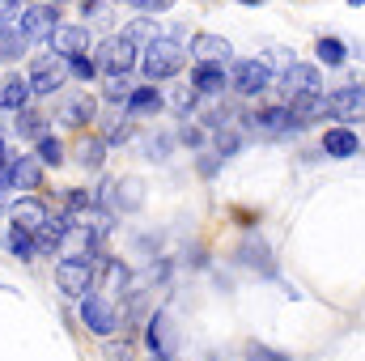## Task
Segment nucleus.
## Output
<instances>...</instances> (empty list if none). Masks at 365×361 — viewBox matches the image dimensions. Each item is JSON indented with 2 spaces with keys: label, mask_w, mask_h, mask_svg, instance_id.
<instances>
[{
  "label": "nucleus",
  "mask_w": 365,
  "mask_h": 361,
  "mask_svg": "<svg viewBox=\"0 0 365 361\" xmlns=\"http://www.w3.org/2000/svg\"><path fill=\"white\" fill-rule=\"evenodd\" d=\"M13 187H17V191H38V187H43V166H38V158H13Z\"/></svg>",
  "instance_id": "16"
},
{
  "label": "nucleus",
  "mask_w": 365,
  "mask_h": 361,
  "mask_svg": "<svg viewBox=\"0 0 365 361\" xmlns=\"http://www.w3.org/2000/svg\"><path fill=\"white\" fill-rule=\"evenodd\" d=\"M56 285H60V293H68V298H86L93 289V264L90 260L64 255V260L56 264Z\"/></svg>",
  "instance_id": "4"
},
{
  "label": "nucleus",
  "mask_w": 365,
  "mask_h": 361,
  "mask_svg": "<svg viewBox=\"0 0 365 361\" xmlns=\"http://www.w3.org/2000/svg\"><path fill=\"white\" fill-rule=\"evenodd\" d=\"M110 191H115V204H119V208H128V213L140 208V183L136 179H119Z\"/></svg>",
  "instance_id": "26"
},
{
  "label": "nucleus",
  "mask_w": 365,
  "mask_h": 361,
  "mask_svg": "<svg viewBox=\"0 0 365 361\" xmlns=\"http://www.w3.org/2000/svg\"><path fill=\"white\" fill-rule=\"evenodd\" d=\"M357 149H361V141L349 128H327V136H323V153L327 158H353Z\"/></svg>",
  "instance_id": "15"
},
{
  "label": "nucleus",
  "mask_w": 365,
  "mask_h": 361,
  "mask_svg": "<svg viewBox=\"0 0 365 361\" xmlns=\"http://www.w3.org/2000/svg\"><path fill=\"white\" fill-rule=\"evenodd\" d=\"M242 4H264V0H242Z\"/></svg>",
  "instance_id": "44"
},
{
  "label": "nucleus",
  "mask_w": 365,
  "mask_h": 361,
  "mask_svg": "<svg viewBox=\"0 0 365 361\" xmlns=\"http://www.w3.org/2000/svg\"><path fill=\"white\" fill-rule=\"evenodd\" d=\"M268 86H272V73H268L264 60H238L234 64V90L238 93L255 98V93H264Z\"/></svg>",
  "instance_id": "9"
},
{
  "label": "nucleus",
  "mask_w": 365,
  "mask_h": 361,
  "mask_svg": "<svg viewBox=\"0 0 365 361\" xmlns=\"http://www.w3.org/2000/svg\"><path fill=\"white\" fill-rule=\"evenodd\" d=\"M272 68H280V73H289L293 68V60H289V51L284 47H268V73Z\"/></svg>",
  "instance_id": "36"
},
{
  "label": "nucleus",
  "mask_w": 365,
  "mask_h": 361,
  "mask_svg": "<svg viewBox=\"0 0 365 361\" xmlns=\"http://www.w3.org/2000/svg\"><path fill=\"white\" fill-rule=\"evenodd\" d=\"M191 86L204 93H221L225 90V64H195L191 68Z\"/></svg>",
  "instance_id": "18"
},
{
  "label": "nucleus",
  "mask_w": 365,
  "mask_h": 361,
  "mask_svg": "<svg viewBox=\"0 0 365 361\" xmlns=\"http://www.w3.org/2000/svg\"><path fill=\"white\" fill-rule=\"evenodd\" d=\"M47 217H51V208H47L38 195H21V200L9 204V221L21 225V230H30V234H38V230L47 225Z\"/></svg>",
  "instance_id": "8"
},
{
  "label": "nucleus",
  "mask_w": 365,
  "mask_h": 361,
  "mask_svg": "<svg viewBox=\"0 0 365 361\" xmlns=\"http://www.w3.org/2000/svg\"><path fill=\"white\" fill-rule=\"evenodd\" d=\"M4 158H9V153H4V141H0V162H4Z\"/></svg>",
  "instance_id": "43"
},
{
  "label": "nucleus",
  "mask_w": 365,
  "mask_h": 361,
  "mask_svg": "<svg viewBox=\"0 0 365 361\" xmlns=\"http://www.w3.org/2000/svg\"><path fill=\"white\" fill-rule=\"evenodd\" d=\"M93 200H90V191H81V187H73L68 191V213H86Z\"/></svg>",
  "instance_id": "37"
},
{
  "label": "nucleus",
  "mask_w": 365,
  "mask_h": 361,
  "mask_svg": "<svg viewBox=\"0 0 365 361\" xmlns=\"http://www.w3.org/2000/svg\"><path fill=\"white\" fill-rule=\"evenodd\" d=\"M110 361H132V345H110Z\"/></svg>",
  "instance_id": "41"
},
{
  "label": "nucleus",
  "mask_w": 365,
  "mask_h": 361,
  "mask_svg": "<svg viewBox=\"0 0 365 361\" xmlns=\"http://www.w3.org/2000/svg\"><path fill=\"white\" fill-rule=\"evenodd\" d=\"M132 90H136V86H132L128 77H110V81H106V102H128Z\"/></svg>",
  "instance_id": "35"
},
{
  "label": "nucleus",
  "mask_w": 365,
  "mask_h": 361,
  "mask_svg": "<svg viewBox=\"0 0 365 361\" xmlns=\"http://www.w3.org/2000/svg\"><path fill=\"white\" fill-rule=\"evenodd\" d=\"M110 225H115V217H110L106 208H98V204H90V208L81 213V230L90 234L93 243H102V238L110 234Z\"/></svg>",
  "instance_id": "20"
},
{
  "label": "nucleus",
  "mask_w": 365,
  "mask_h": 361,
  "mask_svg": "<svg viewBox=\"0 0 365 361\" xmlns=\"http://www.w3.org/2000/svg\"><path fill=\"white\" fill-rule=\"evenodd\" d=\"M26 51V39L17 30H0V60H17Z\"/></svg>",
  "instance_id": "30"
},
{
  "label": "nucleus",
  "mask_w": 365,
  "mask_h": 361,
  "mask_svg": "<svg viewBox=\"0 0 365 361\" xmlns=\"http://www.w3.org/2000/svg\"><path fill=\"white\" fill-rule=\"evenodd\" d=\"M264 132H276V136H284V132H293L297 128V119H293V111L289 106H268V111H259V119H255Z\"/></svg>",
  "instance_id": "19"
},
{
  "label": "nucleus",
  "mask_w": 365,
  "mask_h": 361,
  "mask_svg": "<svg viewBox=\"0 0 365 361\" xmlns=\"http://www.w3.org/2000/svg\"><path fill=\"white\" fill-rule=\"evenodd\" d=\"M43 123H47V119H38L34 111H17V119H13V132H17L21 141H38V136H47V132H43Z\"/></svg>",
  "instance_id": "24"
},
{
  "label": "nucleus",
  "mask_w": 365,
  "mask_h": 361,
  "mask_svg": "<svg viewBox=\"0 0 365 361\" xmlns=\"http://www.w3.org/2000/svg\"><path fill=\"white\" fill-rule=\"evenodd\" d=\"M179 136L187 141V145H200V141H204V136H200V128H182Z\"/></svg>",
  "instance_id": "42"
},
{
  "label": "nucleus",
  "mask_w": 365,
  "mask_h": 361,
  "mask_svg": "<svg viewBox=\"0 0 365 361\" xmlns=\"http://www.w3.org/2000/svg\"><path fill=\"white\" fill-rule=\"evenodd\" d=\"M247 357H251V361H289L284 353H276V349H264V345H251V349H247Z\"/></svg>",
  "instance_id": "38"
},
{
  "label": "nucleus",
  "mask_w": 365,
  "mask_h": 361,
  "mask_svg": "<svg viewBox=\"0 0 365 361\" xmlns=\"http://www.w3.org/2000/svg\"><path fill=\"white\" fill-rule=\"evenodd\" d=\"M93 119V98L90 93H77V98H68L64 106H60V123H68V128H86Z\"/></svg>",
  "instance_id": "17"
},
{
  "label": "nucleus",
  "mask_w": 365,
  "mask_h": 361,
  "mask_svg": "<svg viewBox=\"0 0 365 361\" xmlns=\"http://www.w3.org/2000/svg\"><path fill=\"white\" fill-rule=\"evenodd\" d=\"M30 93H38V98H51L56 90H64V81H68V64L60 60V56H34V64H30Z\"/></svg>",
  "instance_id": "3"
},
{
  "label": "nucleus",
  "mask_w": 365,
  "mask_h": 361,
  "mask_svg": "<svg viewBox=\"0 0 365 361\" xmlns=\"http://www.w3.org/2000/svg\"><path fill=\"white\" fill-rule=\"evenodd\" d=\"M128 136H132V128H128V119H115V128L106 132V141H110V145H119V141H128Z\"/></svg>",
  "instance_id": "39"
},
{
  "label": "nucleus",
  "mask_w": 365,
  "mask_h": 361,
  "mask_svg": "<svg viewBox=\"0 0 365 361\" xmlns=\"http://www.w3.org/2000/svg\"><path fill=\"white\" fill-rule=\"evenodd\" d=\"M145 340H149L153 357H170V353H175V332H170L166 315H153V319H149V332H145Z\"/></svg>",
  "instance_id": "13"
},
{
  "label": "nucleus",
  "mask_w": 365,
  "mask_h": 361,
  "mask_svg": "<svg viewBox=\"0 0 365 361\" xmlns=\"http://www.w3.org/2000/svg\"><path fill=\"white\" fill-rule=\"evenodd\" d=\"M284 93H289V98L323 93V77H319V68H310V64H293V68L284 73Z\"/></svg>",
  "instance_id": "12"
},
{
  "label": "nucleus",
  "mask_w": 365,
  "mask_h": 361,
  "mask_svg": "<svg viewBox=\"0 0 365 361\" xmlns=\"http://www.w3.org/2000/svg\"><path fill=\"white\" fill-rule=\"evenodd\" d=\"M191 56H195V64H230L234 47L221 34H195L191 39Z\"/></svg>",
  "instance_id": "10"
},
{
  "label": "nucleus",
  "mask_w": 365,
  "mask_h": 361,
  "mask_svg": "<svg viewBox=\"0 0 365 361\" xmlns=\"http://www.w3.org/2000/svg\"><path fill=\"white\" fill-rule=\"evenodd\" d=\"M64 64H68V77H81V81H93V77H98L93 60H86V56H73V60H64Z\"/></svg>",
  "instance_id": "34"
},
{
  "label": "nucleus",
  "mask_w": 365,
  "mask_h": 361,
  "mask_svg": "<svg viewBox=\"0 0 365 361\" xmlns=\"http://www.w3.org/2000/svg\"><path fill=\"white\" fill-rule=\"evenodd\" d=\"M128 111H158L162 106V93L153 90V86H145V90H132L128 93V102H123Z\"/></svg>",
  "instance_id": "29"
},
{
  "label": "nucleus",
  "mask_w": 365,
  "mask_h": 361,
  "mask_svg": "<svg viewBox=\"0 0 365 361\" xmlns=\"http://www.w3.org/2000/svg\"><path fill=\"white\" fill-rule=\"evenodd\" d=\"M123 285H128V268H123V260H106V264H102V285H98V293L110 302Z\"/></svg>",
  "instance_id": "22"
},
{
  "label": "nucleus",
  "mask_w": 365,
  "mask_h": 361,
  "mask_svg": "<svg viewBox=\"0 0 365 361\" xmlns=\"http://www.w3.org/2000/svg\"><path fill=\"white\" fill-rule=\"evenodd\" d=\"M242 255H247V264H251V268L272 272V264H268V247H264V243H255V238H251V243L242 247Z\"/></svg>",
  "instance_id": "32"
},
{
  "label": "nucleus",
  "mask_w": 365,
  "mask_h": 361,
  "mask_svg": "<svg viewBox=\"0 0 365 361\" xmlns=\"http://www.w3.org/2000/svg\"><path fill=\"white\" fill-rule=\"evenodd\" d=\"M136 64H140V47H136V39H128V34L106 39V43L98 47V60H93V68L106 73V81H110V77H128Z\"/></svg>",
  "instance_id": "1"
},
{
  "label": "nucleus",
  "mask_w": 365,
  "mask_h": 361,
  "mask_svg": "<svg viewBox=\"0 0 365 361\" xmlns=\"http://www.w3.org/2000/svg\"><path fill=\"white\" fill-rule=\"evenodd\" d=\"M153 361H175V357H153Z\"/></svg>",
  "instance_id": "45"
},
{
  "label": "nucleus",
  "mask_w": 365,
  "mask_h": 361,
  "mask_svg": "<svg viewBox=\"0 0 365 361\" xmlns=\"http://www.w3.org/2000/svg\"><path fill=\"white\" fill-rule=\"evenodd\" d=\"M4 243H9V251H13L17 260H34V234H30V230H21V225H9Z\"/></svg>",
  "instance_id": "23"
},
{
  "label": "nucleus",
  "mask_w": 365,
  "mask_h": 361,
  "mask_svg": "<svg viewBox=\"0 0 365 361\" xmlns=\"http://www.w3.org/2000/svg\"><path fill=\"white\" fill-rule=\"evenodd\" d=\"M353 4H365V0H353Z\"/></svg>",
  "instance_id": "47"
},
{
  "label": "nucleus",
  "mask_w": 365,
  "mask_h": 361,
  "mask_svg": "<svg viewBox=\"0 0 365 361\" xmlns=\"http://www.w3.org/2000/svg\"><path fill=\"white\" fill-rule=\"evenodd\" d=\"M314 56H319V64L340 68V64H344V43H340V39H323V43L314 47Z\"/></svg>",
  "instance_id": "28"
},
{
  "label": "nucleus",
  "mask_w": 365,
  "mask_h": 361,
  "mask_svg": "<svg viewBox=\"0 0 365 361\" xmlns=\"http://www.w3.org/2000/svg\"><path fill=\"white\" fill-rule=\"evenodd\" d=\"M26 102H30V81L26 77H4L0 81V111H26Z\"/></svg>",
  "instance_id": "14"
},
{
  "label": "nucleus",
  "mask_w": 365,
  "mask_h": 361,
  "mask_svg": "<svg viewBox=\"0 0 365 361\" xmlns=\"http://www.w3.org/2000/svg\"><path fill=\"white\" fill-rule=\"evenodd\" d=\"M56 21H60V9H56V4H30V9L21 13V21H17V34H21L26 43H43V39H51Z\"/></svg>",
  "instance_id": "6"
},
{
  "label": "nucleus",
  "mask_w": 365,
  "mask_h": 361,
  "mask_svg": "<svg viewBox=\"0 0 365 361\" xmlns=\"http://www.w3.org/2000/svg\"><path fill=\"white\" fill-rule=\"evenodd\" d=\"M51 4H56V9H60V4H64V0H51Z\"/></svg>",
  "instance_id": "46"
},
{
  "label": "nucleus",
  "mask_w": 365,
  "mask_h": 361,
  "mask_svg": "<svg viewBox=\"0 0 365 361\" xmlns=\"http://www.w3.org/2000/svg\"><path fill=\"white\" fill-rule=\"evenodd\" d=\"M327 115H336V119H361L365 115V90L344 86V90L327 93Z\"/></svg>",
  "instance_id": "11"
},
{
  "label": "nucleus",
  "mask_w": 365,
  "mask_h": 361,
  "mask_svg": "<svg viewBox=\"0 0 365 361\" xmlns=\"http://www.w3.org/2000/svg\"><path fill=\"white\" fill-rule=\"evenodd\" d=\"M81 323L90 327L93 336H115L119 332V315H115V306L102 293H86L81 298Z\"/></svg>",
  "instance_id": "5"
},
{
  "label": "nucleus",
  "mask_w": 365,
  "mask_h": 361,
  "mask_svg": "<svg viewBox=\"0 0 365 361\" xmlns=\"http://www.w3.org/2000/svg\"><path fill=\"white\" fill-rule=\"evenodd\" d=\"M34 153H38V162H43V166H60V162H64V145H60L51 132L34 141Z\"/></svg>",
  "instance_id": "27"
},
{
  "label": "nucleus",
  "mask_w": 365,
  "mask_h": 361,
  "mask_svg": "<svg viewBox=\"0 0 365 361\" xmlns=\"http://www.w3.org/2000/svg\"><path fill=\"white\" fill-rule=\"evenodd\" d=\"M21 21V0H0V30H17Z\"/></svg>",
  "instance_id": "33"
},
{
  "label": "nucleus",
  "mask_w": 365,
  "mask_h": 361,
  "mask_svg": "<svg viewBox=\"0 0 365 361\" xmlns=\"http://www.w3.org/2000/svg\"><path fill=\"white\" fill-rule=\"evenodd\" d=\"M175 0H132V9H140V13H162V9H170Z\"/></svg>",
  "instance_id": "40"
},
{
  "label": "nucleus",
  "mask_w": 365,
  "mask_h": 361,
  "mask_svg": "<svg viewBox=\"0 0 365 361\" xmlns=\"http://www.w3.org/2000/svg\"><path fill=\"white\" fill-rule=\"evenodd\" d=\"M293 119H297V128L306 123V119H319V115H327V93H306V98H293Z\"/></svg>",
  "instance_id": "21"
},
{
  "label": "nucleus",
  "mask_w": 365,
  "mask_h": 361,
  "mask_svg": "<svg viewBox=\"0 0 365 361\" xmlns=\"http://www.w3.org/2000/svg\"><path fill=\"white\" fill-rule=\"evenodd\" d=\"M162 102H166L170 111H179V115H187V111L195 106V90H191V86H182V90H170L166 98H162Z\"/></svg>",
  "instance_id": "31"
},
{
  "label": "nucleus",
  "mask_w": 365,
  "mask_h": 361,
  "mask_svg": "<svg viewBox=\"0 0 365 361\" xmlns=\"http://www.w3.org/2000/svg\"><path fill=\"white\" fill-rule=\"evenodd\" d=\"M102 153H106V145H102L98 136H93V141H90V136H81V145H77V162H81L86 171H98V166L106 162Z\"/></svg>",
  "instance_id": "25"
},
{
  "label": "nucleus",
  "mask_w": 365,
  "mask_h": 361,
  "mask_svg": "<svg viewBox=\"0 0 365 361\" xmlns=\"http://www.w3.org/2000/svg\"><path fill=\"white\" fill-rule=\"evenodd\" d=\"M140 68H145L149 81H170V77L182 68L179 39H153V43L145 47V56H140Z\"/></svg>",
  "instance_id": "2"
},
{
  "label": "nucleus",
  "mask_w": 365,
  "mask_h": 361,
  "mask_svg": "<svg viewBox=\"0 0 365 361\" xmlns=\"http://www.w3.org/2000/svg\"><path fill=\"white\" fill-rule=\"evenodd\" d=\"M47 47H51V56H60V60L86 56V51H90V30H86V26H56L51 39H47Z\"/></svg>",
  "instance_id": "7"
}]
</instances>
